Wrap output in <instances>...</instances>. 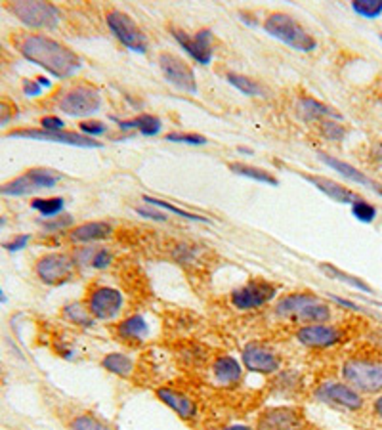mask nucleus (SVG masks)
I'll return each instance as SVG.
<instances>
[{
    "mask_svg": "<svg viewBox=\"0 0 382 430\" xmlns=\"http://www.w3.org/2000/svg\"><path fill=\"white\" fill-rule=\"evenodd\" d=\"M321 132L329 142H342V138L346 136L344 126L340 122L336 121H321Z\"/></svg>",
    "mask_w": 382,
    "mask_h": 430,
    "instance_id": "obj_40",
    "label": "nucleus"
},
{
    "mask_svg": "<svg viewBox=\"0 0 382 430\" xmlns=\"http://www.w3.org/2000/svg\"><path fill=\"white\" fill-rule=\"evenodd\" d=\"M35 81H37L38 85L42 86V88H50V85H52V83H50V81H48L46 77H37V79H35Z\"/></svg>",
    "mask_w": 382,
    "mask_h": 430,
    "instance_id": "obj_53",
    "label": "nucleus"
},
{
    "mask_svg": "<svg viewBox=\"0 0 382 430\" xmlns=\"http://www.w3.org/2000/svg\"><path fill=\"white\" fill-rule=\"evenodd\" d=\"M172 37L176 38L178 44L186 50L189 56L195 59L201 66H208L215 57V50H213V33L210 29H201L197 35H187L182 29L172 27L170 29Z\"/></svg>",
    "mask_w": 382,
    "mask_h": 430,
    "instance_id": "obj_14",
    "label": "nucleus"
},
{
    "mask_svg": "<svg viewBox=\"0 0 382 430\" xmlns=\"http://www.w3.org/2000/svg\"><path fill=\"white\" fill-rule=\"evenodd\" d=\"M299 111L306 121H327V119L329 121H340L342 119V115L335 111L333 107L317 102L314 98H308V96L299 100Z\"/></svg>",
    "mask_w": 382,
    "mask_h": 430,
    "instance_id": "obj_25",
    "label": "nucleus"
},
{
    "mask_svg": "<svg viewBox=\"0 0 382 430\" xmlns=\"http://www.w3.org/2000/svg\"><path fill=\"white\" fill-rule=\"evenodd\" d=\"M144 201H146L148 205L155 206V209L165 211L167 215H176L180 216V218H184V220H191V222H210L206 216L193 215V213H189V211H184V209H180V206H174L172 203H167V201H163V199H157V197L144 196Z\"/></svg>",
    "mask_w": 382,
    "mask_h": 430,
    "instance_id": "obj_34",
    "label": "nucleus"
},
{
    "mask_svg": "<svg viewBox=\"0 0 382 430\" xmlns=\"http://www.w3.org/2000/svg\"><path fill=\"white\" fill-rule=\"evenodd\" d=\"M161 119L155 117V115H150V113H144V115H138L131 121H122L121 122V131H131V129H136L140 132L141 136H157L161 132Z\"/></svg>",
    "mask_w": 382,
    "mask_h": 430,
    "instance_id": "obj_27",
    "label": "nucleus"
},
{
    "mask_svg": "<svg viewBox=\"0 0 382 430\" xmlns=\"http://www.w3.org/2000/svg\"><path fill=\"white\" fill-rule=\"evenodd\" d=\"M6 295H4V291H2V287H0V304H4V302H6Z\"/></svg>",
    "mask_w": 382,
    "mask_h": 430,
    "instance_id": "obj_54",
    "label": "nucleus"
},
{
    "mask_svg": "<svg viewBox=\"0 0 382 430\" xmlns=\"http://www.w3.org/2000/svg\"><path fill=\"white\" fill-rule=\"evenodd\" d=\"M102 367L111 375H117L121 379H128L134 373V360L131 355L122 354V352H111V354L103 355Z\"/></svg>",
    "mask_w": 382,
    "mask_h": 430,
    "instance_id": "obj_26",
    "label": "nucleus"
},
{
    "mask_svg": "<svg viewBox=\"0 0 382 430\" xmlns=\"http://www.w3.org/2000/svg\"><path fill=\"white\" fill-rule=\"evenodd\" d=\"M117 337L128 342H144L150 337V323L141 314H132L128 318L121 319L115 327Z\"/></svg>",
    "mask_w": 382,
    "mask_h": 430,
    "instance_id": "obj_24",
    "label": "nucleus"
},
{
    "mask_svg": "<svg viewBox=\"0 0 382 430\" xmlns=\"http://www.w3.org/2000/svg\"><path fill=\"white\" fill-rule=\"evenodd\" d=\"M342 377L352 388L361 394L382 390V362L367 358H350L342 365Z\"/></svg>",
    "mask_w": 382,
    "mask_h": 430,
    "instance_id": "obj_3",
    "label": "nucleus"
},
{
    "mask_svg": "<svg viewBox=\"0 0 382 430\" xmlns=\"http://www.w3.org/2000/svg\"><path fill=\"white\" fill-rule=\"evenodd\" d=\"M14 119V105L4 100H0V126L8 124Z\"/></svg>",
    "mask_w": 382,
    "mask_h": 430,
    "instance_id": "obj_46",
    "label": "nucleus"
},
{
    "mask_svg": "<svg viewBox=\"0 0 382 430\" xmlns=\"http://www.w3.org/2000/svg\"><path fill=\"white\" fill-rule=\"evenodd\" d=\"M8 138H25V140H38V142H52V144H66L73 148H102V142L88 138L81 132H48L42 129H23V131L10 132Z\"/></svg>",
    "mask_w": 382,
    "mask_h": 430,
    "instance_id": "obj_12",
    "label": "nucleus"
},
{
    "mask_svg": "<svg viewBox=\"0 0 382 430\" xmlns=\"http://www.w3.org/2000/svg\"><path fill=\"white\" fill-rule=\"evenodd\" d=\"M21 56L31 64L46 69L56 79L73 77L83 67V59L71 48L38 33H27L16 40Z\"/></svg>",
    "mask_w": 382,
    "mask_h": 430,
    "instance_id": "obj_1",
    "label": "nucleus"
},
{
    "mask_svg": "<svg viewBox=\"0 0 382 430\" xmlns=\"http://www.w3.org/2000/svg\"><path fill=\"white\" fill-rule=\"evenodd\" d=\"M111 262H113L111 251L105 249V247H98V249H94L90 268H94V270H107V268L111 266Z\"/></svg>",
    "mask_w": 382,
    "mask_h": 430,
    "instance_id": "obj_39",
    "label": "nucleus"
},
{
    "mask_svg": "<svg viewBox=\"0 0 382 430\" xmlns=\"http://www.w3.org/2000/svg\"><path fill=\"white\" fill-rule=\"evenodd\" d=\"M319 268H321V271H325L331 280L342 281V283H346V285H350L352 289L361 291V293H373L371 285H367L361 278H355V276H352V273H348V271L340 270V268L333 266V264H321Z\"/></svg>",
    "mask_w": 382,
    "mask_h": 430,
    "instance_id": "obj_30",
    "label": "nucleus"
},
{
    "mask_svg": "<svg viewBox=\"0 0 382 430\" xmlns=\"http://www.w3.org/2000/svg\"><path fill=\"white\" fill-rule=\"evenodd\" d=\"M35 271H37V278L44 285H50V287H56V285H62L73 278L75 273V260L71 254L66 253H50L40 256L35 266Z\"/></svg>",
    "mask_w": 382,
    "mask_h": 430,
    "instance_id": "obj_9",
    "label": "nucleus"
},
{
    "mask_svg": "<svg viewBox=\"0 0 382 430\" xmlns=\"http://www.w3.org/2000/svg\"><path fill=\"white\" fill-rule=\"evenodd\" d=\"M226 79L233 88H237L239 92L247 94V96H252V98H266L268 96V88L258 81L251 79V77L239 75V73H228Z\"/></svg>",
    "mask_w": 382,
    "mask_h": 430,
    "instance_id": "obj_28",
    "label": "nucleus"
},
{
    "mask_svg": "<svg viewBox=\"0 0 382 430\" xmlns=\"http://www.w3.org/2000/svg\"><path fill=\"white\" fill-rule=\"evenodd\" d=\"M352 10L361 18L377 19L382 16V0H354Z\"/></svg>",
    "mask_w": 382,
    "mask_h": 430,
    "instance_id": "obj_35",
    "label": "nucleus"
},
{
    "mask_svg": "<svg viewBox=\"0 0 382 430\" xmlns=\"http://www.w3.org/2000/svg\"><path fill=\"white\" fill-rule=\"evenodd\" d=\"M136 213L144 218H150V220H157V222H167L168 216L165 211H161V209H155V206H138L136 209Z\"/></svg>",
    "mask_w": 382,
    "mask_h": 430,
    "instance_id": "obj_43",
    "label": "nucleus"
},
{
    "mask_svg": "<svg viewBox=\"0 0 382 430\" xmlns=\"http://www.w3.org/2000/svg\"><path fill=\"white\" fill-rule=\"evenodd\" d=\"M6 222H8V220H6V216H0V228H4Z\"/></svg>",
    "mask_w": 382,
    "mask_h": 430,
    "instance_id": "obj_55",
    "label": "nucleus"
},
{
    "mask_svg": "<svg viewBox=\"0 0 382 430\" xmlns=\"http://www.w3.org/2000/svg\"><path fill=\"white\" fill-rule=\"evenodd\" d=\"M381 40H382V35H381Z\"/></svg>",
    "mask_w": 382,
    "mask_h": 430,
    "instance_id": "obj_56",
    "label": "nucleus"
},
{
    "mask_svg": "<svg viewBox=\"0 0 382 430\" xmlns=\"http://www.w3.org/2000/svg\"><path fill=\"white\" fill-rule=\"evenodd\" d=\"M62 174L52 169H31L25 174L14 178L0 186V196L6 197H25L33 196L40 189H50L62 180Z\"/></svg>",
    "mask_w": 382,
    "mask_h": 430,
    "instance_id": "obj_4",
    "label": "nucleus"
},
{
    "mask_svg": "<svg viewBox=\"0 0 382 430\" xmlns=\"http://www.w3.org/2000/svg\"><path fill=\"white\" fill-rule=\"evenodd\" d=\"M371 338H373V342L377 345V348L382 352V331H374L373 335H371Z\"/></svg>",
    "mask_w": 382,
    "mask_h": 430,
    "instance_id": "obj_51",
    "label": "nucleus"
},
{
    "mask_svg": "<svg viewBox=\"0 0 382 430\" xmlns=\"http://www.w3.org/2000/svg\"><path fill=\"white\" fill-rule=\"evenodd\" d=\"M373 409H374V415H377L379 419H382V396H379V398L374 400Z\"/></svg>",
    "mask_w": 382,
    "mask_h": 430,
    "instance_id": "obj_50",
    "label": "nucleus"
},
{
    "mask_svg": "<svg viewBox=\"0 0 382 430\" xmlns=\"http://www.w3.org/2000/svg\"><path fill=\"white\" fill-rule=\"evenodd\" d=\"M29 239H31V235L29 234H23V235H16L12 241H6V243L2 245L8 253H19V251H23L25 247H27Z\"/></svg>",
    "mask_w": 382,
    "mask_h": 430,
    "instance_id": "obj_44",
    "label": "nucleus"
},
{
    "mask_svg": "<svg viewBox=\"0 0 382 430\" xmlns=\"http://www.w3.org/2000/svg\"><path fill=\"white\" fill-rule=\"evenodd\" d=\"M329 299L336 302V304H340V306H344L346 310H352V312H365V308H361L359 304H355L352 300H346V299H340V297H335V295H329Z\"/></svg>",
    "mask_w": 382,
    "mask_h": 430,
    "instance_id": "obj_48",
    "label": "nucleus"
},
{
    "mask_svg": "<svg viewBox=\"0 0 382 430\" xmlns=\"http://www.w3.org/2000/svg\"><path fill=\"white\" fill-rule=\"evenodd\" d=\"M220 430H254L252 427H247V425H230V427H224Z\"/></svg>",
    "mask_w": 382,
    "mask_h": 430,
    "instance_id": "obj_52",
    "label": "nucleus"
},
{
    "mask_svg": "<svg viewBox=\"0 0 382 430\" xmlns=\"http://www.w3.org/2000/svg\"><path fill=\"white\" fill-rule=\"evenodd\" d=\"M159 67L170 85H174L187 94H197L195 73L182 57L174 56L170 52H163L159 54Z\"/></svg>",
    "mask_w": 382,
    "mask_h": 430,
    "instance_id": "obj_13",
    "label": "nucleus"
},
{
    "mask_svg": "<svg viewBox=\"0 0 382 430\" xmlns=\"http://www.w3.org/2000/svg\"><path fill=\"white\" fill-rule=\"evenodd\" d=\"M213 379L220 386H235L241 383L243 367L232 355H218L213 364Z\"/></svg>",
    "mask_w": 382,
    "mask_h": 430,
    "instance_id": "obj_22",
    "label": "nucleus"
},
{
    "mask_svg": "<svg viewBox=\"0 0 382 430\" xmlns=\"http://www.w3.org/2000/svg\"><path fill=\"white\" fill-rule=\"evenodd\" d=\"M113 235V226L103 220H92V222H84V224L77 226L69 232V239L75 245H86L96 243V241H103L109 239Z\"/></svg>",
    "mask_w": 382,
    "mask_h": 430,
    "instance_id": "obj_21",
    "label": "nucleus"
},
{
    "mask_svg": "<svg viewBox=\"0 0 382 430\" xmlns=\"http://www.w3.org/2000/svg\"><path fill=\"white\" fill-rule=\"evenodd\" d=\"M64 318L67 321H71L73 325H79V327L84 329L92 327L94 323H96V319L88 312L86 304H81V302H71V304L64 306Z\"/></svg>",
    "mask_w": 382,
    "mask_h": 430,
    "instance_id": "obj_31",
    "label": "nucleus"
},
{
    "mask_svg": "<svg viewBox=\"0 0 382 430\" xmlns=\"http://www.w3.org/2000/svg\"><path fill=\"white\" fill-rule=\"evenodd\" d=\"M8 10L21 23L33 29H56L62 19L57 6L50 2H10Z\"/></svg>",
    "mask_w": 382,
    "mask_h": 430,
    "instance_id": "obj_5",
    "label": "nucleus"
},
{
    "mask_svg": "<svg viewBox=\"0 0 382 430\" xmlns=\"http://www.w3.org/2000/svg\"><path fill=\"white\" fill-rule=\"evenodd\" d=\"M107 25L122 46L131 48L134 52H141V54L148 50V37L128 14L113 10L107 14Z\"/></svg>",
    "mask_w": 382,
    "mask_h": 430,
    "instance_id": "obj_10",
    "label": "nucleus"
},
{
    "mask_svg": "<svg viewBox=\"0 0 382 430\" xmlns=\"http://www.w3.org/2000/svg\"><path fill=\"white\" fill-rule=\"evenodd\" d=\"M57 107L71 117H90L102 107V96L92 85H75L62 94Z\"/></svg>",
    "mask_w": 382,
    "mask_h": 430,
    "instance_id": "obj_6",
    "label": "nucleus"
},
{
    "mask_svg": "<svg viewBox=\"0 0 382 430\" xmlns=\"http://www.w3.org/2000/svg\"><path fill=\"white\" fill-rule=\"evenodd\" d=\"M40 92H42V86L38 85L37 81H31V79L23 81V94L25 96H40Z\"/></svg>",
    "mask_w": 382,
    "mask_h": 430,
    "instance_id": "obj_47",
    "label": "nucleus"
},
{
    "mask_svg": "<svg viewBox=\"0 0 382 430\" xmlns=\"http://www.w3.org/2000/svg\"><path fill=\"white\" fill-rule=\"evenodd\" d=\"M71 430H113L109 425H105L103 421H100L98 417H94L90 413H83V415H77L75 419L69 425Z\"/></svg>",
    "mask_w": 382,
    "mask_h": 430,
    "instance_id": "obj_36",
    "label": "nucleus"
},
{
    "mask_svg": "<svg viewBox=\"0 0 382 430\" xmlns=\"http://www.w3.org/2000/svg\"><path fill=\"white\" fill-rule=\"evenodd\" d=\"M157 398L165 403L167 407H170L172 412L176 413L180 419L193 421V419H197V415H199L195 400H193L191 396H187L186 392L176 390V388L163 386V388H159L157 390Z\"/></svg>",
    "mask_w": 382,
    "mask_h": 430,
    "instance_id": "obj_18",
    "label": "nucleus"
},
{
    "mask_svg": "<svg viewBox=\"0 0 382 430\" xmlns=\"http://www.w3.org/2000/svg\"><path fill=\"white\" fill-rule=\"evenodd\" d=\"M352 215L355 216V220H359L364 224H371V222H374V218H377V206L371 205L365 199H357L354 205H352Z\"/></svg>",
    "mask_w": 382,
    "mask_h": 430,
    "instance_id": "obj_37",
    "label": "nucleus"
},
{
    "mask_svg": "<svg viewBox=\"0 0 382 430\" xmlns=\"http://www.w3.org/2000/svg\"><path fill=\"white\" fill-rule=\"evenodd\" d=\"M329 319H331V308L319 300L316 304L302 310L299 316L295 318V321L304 323V325H314V323H327Z\"/></svg>",
    "mask_w": 382,
    "mask_h": 430,
    "instance_id": "obj_32",
    "label": "nucleus"
},
{
    "mask_svg": "<svg viewBox=\"0 0 382 430\" xmlns=\"http://www.w3.org/2000/svg\"><path fill=\"white\" fill-rule=\"evenodd\" d=\"M319 159L323 161L325 165H329L333 170H336L340 176H344L346 180L354 182V184H357V186L369 187V189H373V191H377V193H381L382 191L381 184H377L374 180H371L369 176H365L361 170H357L355 167H352V165L344 163V161L336 159V157H331V155H327V153H319Z\"/></svg>",
    "mask_w": 382,
    "mask_h": 430,
    "instance_id": "obj_23",
    "label": "nucleus"
},
{
    "mask_svg": "<svg viewBox=\"0 0 382 430\" xmlns=\"http://www.w3.org/2000/svg\"><path fill=\"white\" fill-rule=\"evenodd\" d=\"M124 306V297L119 289L109 285H96L86 297V308L94 319L111 321L119 318Z\"/></svg>",
    "mask_w": 382,
    "mask_h": 430,
    "instance_id": "obj_7",
    "label": "nucleus"
},
{
    "mask_svg": "<svg viewBox=\"0 0 382 430\" xmlns=\"http://www.w3.org/2000/svg\"><path fill=\"white\" fill-rule=\"evenodd\" d=\"M371 159H373L374 163L382 165V140L374 142L373 146H371Z\"/></svg>",
    "mask_w": 382,
    "mask_h": 430,
    "instance_id": "obj_49",
    "label": "nucleus"
},
{
    "mask_svg": "<svg viewBox=\"0 0 382 430\" xmlns=\"http://www.w3.org/2000/svg\"><path fill=\"white\" fill-rule=\"evenodd\" d=\"M79 129L83 132L84 136H88V138H98V136H102L107 132V126L103 124L102 121H83L79 124Z\"/></svg>",
    "mask_w": 382,
    "mask_h": 430,
    "instance_id": "obj_42",
    "label": "nucleus"
},
{
    "mask_svg": "<svg viewBox=\"0 0 382 430\" xmlns=\"http://www.w3.org/2000/svg\"><path fill=\"white\" fill-rule=\"evenodd\" d=\"M73 216L71 215H62V216H56V218H50V220H44L42 222V230L44 232H64L67 228H71L73 226Z\"/></svg>",
    "mask_w": 382,
    "mask_h": 430,
    "instance_id": "obj_41",
    "label": "nucleus"
},
{
    "mask_svg": "<svg viewBox=\"0 0 382 430\" xmlns=\"http://www.w3.org/2000/svg\"><path fill=\"white\" fill-rule=\"evenodd\" d=\"M233 174H239V176L251 178L254 182H260V184H266V186H279L277 178L270 174L268 170L258 169V167H252V165H245V163H230L228 165Z\"/></svg>",
    "mask_w": 382,
    "mask_h": 430,
    "instance_id": "obj_29",
    "label": "nucleus"
},
{
    "mask_svg": "<svg viewBox=\"0 0 382 430\" xmlns=\"http://www.w3.org/2000/svg\"><path fill=\"white\" fill-rule=\"evenodd\" d=\"M316 398L319 402L342 407L348 412H359L364 407L361 394L352 388L350 384L336 383V381H327V383L319 384L316 390Z\"/></svg>",
    "mask_w": 382,
    "mask_h": 430,
    "instance_id": "obj_11",
    "label": "nucleus"
},
{
    "mask_svg": "<svg viewBox=\"0 0 382 430\" xmlns=\"http://www.w3.org/2000/svg\"><path fill=\"white\" fill-rule=\"evenodd\" d=\"M264 29L270 37L277 38L292 50L314 52L317 48L316 38L312 37L297 19L290 18L289 14H271L270 18L264 21Z\"/></svg>",
    "mask_w": 382,
    "mask_h": 430,
    "instance_id": "obj_2",
    "label": "nucleus"
},
{
    "mask_svg": "<svg viewBox=\"0 0 382 430\" xmlns=\"http://www.w3.org/2000/svg\"><path fill=\"white\" fill-rule=\"evenodd\" d=\"M302 178L310 182L312 186H316L321 193H325L329 199H333L336 203H344V205H354L357 199L361 197L357 196L355 191H352L350 187L340 186L338 182L331 180L325 176H317V174H302Z\"/></svg>",
    "mask_w": 382,
    "mask_h": 430,
    "instance_id": "obj_19",
    "label": "nucleus"
},
{
    "mask_svg": "<svg viewBox=\"0 0 382 430\" xmlns=\"http://www.w3.org/2000/svg\"><path fill=\"white\" fill-rule=\"evenodd\" d=\"M319 297L312 291H299V293H290L281 297L279 302L275 304V316L283 319H295L300 312L312 304L319 302Z\"/></svg>",
    "mask_w": 382,
    "mask_h": 430,
    "instance_id": "obj_20",
    "label": "nucleus"
},
{
    "mask_svg": "<svg viewBox=\"0 0 382 430\" xmlns=\"http://www.w3.org/2000/svg\"><path fill=\"white\" fill-rule=\"evenodd\" d=\"M258 430H306V427L300 412L292 407H275L262 413Z\"/></svg>",
    "mask_w": 382,
    "mask_h": 430,
    "instance_id": "obj_17",
    "label": "nucleus"
},
{
    "mask_svg": "<svg viewBox=\"0 0 382 430\" xmlns=\"http://www.w3.org/2000/svg\"><path fill=\"white\" fill-rule=\"evenodd\" d=\"M31 209H35L37 213H40L42 218H56L57 215H62L64 213V209H66V199L64 197H46V199H33L31 201Z\"/></svg>",
    "mask_w": 382,
    "mask_h": 430,
    "instance_id": "obj_33",
    "label": "nucleus"
},
{
    "mask_svg": "<svg viewBox=\"0 0 382 430\" xmlns=\"http://www.w3.org/2000/svg\"><path fill=\"white\" fill-rule=\"evenodd\" d=\"M297 338L300 345L308 348H331V346L340 345L344 340V335L335 325L314 323V325H302L297 331Z\"/></svg>",
    "mask_w": 382,
    "mask_h": 430,
    "instance_id": "obj_16",
    "label": "nucleus"
},
{
    "mask_svg": "<svg viewBox=\"0 0 382 430\" xmlns=\"http://www.w3.org/2000/svg\"><path fill=\"white\" fill-rule=\"evenodd\" d=\"M167 142H176V144H187V146H205L206 138L201 134H186V132H170L165 136Z\"/></svg>",
    "mask_w": 382,
    "mask_h": 430,
    "instance_id": "obj_38",
    "label": "nucleus"
},
{
    "mask_svg": "<svg viewBox=\"0 0 382 430\" xmlns=\"http://www.w3.org/2000/svg\"><path fill=\"white\" fill-rule=\"evenodd\" d=\"M277 285H273L266 280H252L245 283L243 287L235 289L232 293L233 308L241 310V312H251L258 310L266 304H270L271 300L277 297Z\"/></svg>",
    "mask_w": 382,
    "mask_h": 430,
    "instance_id": "obj_8",
    "label": "nucleus"
},
{
    "mask_svg": "<svg viewBox=\"0 0 382 430\" xmlns=\"http://www.w3.org/2000/svg\"><path fill=\"white\" fill-rule=\"evenodd\" d=\"M64 124H66V122L62 121L59 117H54V115H50V117H42V119H40V126H42V131H48V132L64 131Z\"/></svg>",
    "mask_w": 382,
    "mask_h": 430,
    "instance_id": "obj_45",
    "label": "nucleus"
},
{
    "mask_svg": "<svg viewBox=\"0 0 382 430\" xmlns=\"http://www.w3.org/2000/svg\"><path fill=\"white\" fill-rule=\"evenodd\" d=\"M241 360L245 369H249L251 373L271 375L277 373L281 367L279 355L262 342H249L243 348Z\"/></svg>",
    "mask_w": 382,
    "mask_h": 430,
    "instance_id": "obj_15",
    "label": "nucleus"
}]
</instances>
